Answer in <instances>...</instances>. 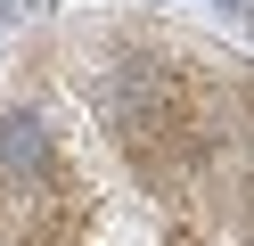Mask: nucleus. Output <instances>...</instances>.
<instances>
[{
    "mask_svg": "<svg viewBox=\"0 0 254 246\" xmlns=\"http://www.w3.org/2000/svg\"><path fill=\"white\" fill-rule=\"evenodd\" d=\"M50 123L41 115H25V107H8L0 115V172H17V180H41L50 172Z\"/></svg>",
    "mask_w": 254,
    "mask_h": 246,
    "instance_id": "f257e3e1",
    "label": "nucleus"
},
{
    "mask_svg": "<svg viewBox=\"0 0 254 246\" xmlns=\"http://www.w3.org/2000/svg\"><path fill=\"white\" fill-rule=\"evenodd\" d=\"M172 246H197V238H172Z\"/></svg>",
    "mask_w": 254,
    "mask_h": 246,
    "instance_id": "f03ea898",
    "label": "nucleus"
}]
</instances>
